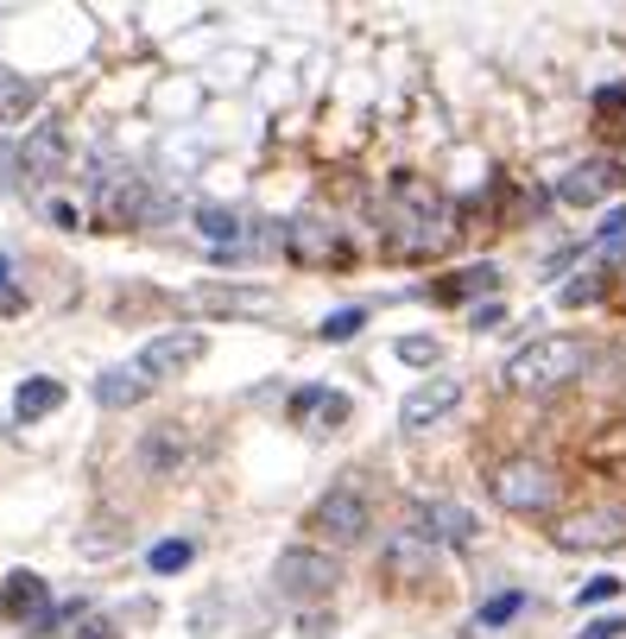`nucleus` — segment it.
<instances>
[{"instance_id":"f257e3e1","label":"nucleus","mask_w":626,"mask_h":639,"mask_svg":"<svg viewBox=\"0 0 626 639\" xmlns=\"http://www.w3.org/2000/svg\"><path fill=\"white\" fill-rule=\"evenodd\" d=\"M386 241H393V254H405V260L437 254V247L450 241V203H443L430 184H399L393 216H386Z\"/></svg>"},{"instance_id":"f03ea898","label":"nucleus","mask_w":626,"mask_h":639,"mask_svg":"<svg viewBox=\"0 0 626 639\" xmlns=\"http://www.w3.org/2000/svg\"><path fill=\"white\" fill-rule=\"evenodd\" d=\"M582 367H589V342H576V335H538V342H526L501 367V381L513 393H551V386H570Z\"/></svg>"},{"instance_id":"7ed1b4c3","label":"nucleus","mask_w":626,"mask_h":639,"mask_svg":"<svg viewBox=\"0 0 626 639\" xmlns=\"http://www.w3.org/2000/svg\"><path fill=\"white\" fill-rule=\"evenodd\" d=\"M336 576H342V563L329 558L323 544H292V551H278L273 563V588L285 602H298V608H317L336 595Z\"/></svg>"},{"instance_id":"20e7f679","label":"nucleus","mask_w":626,"mask_h":639,"mask_svg":"<svg viewBox=\"0 0 626 639\" xmlns=\"http://www.w3.org/2000/svg\"><path fill=\"white\" fill-rule=\"evenodd\" d=\"M310 526H317L323 544H361V538L374 532V500H367V487L336 482L323 500L310 507Z\"/></svg>"},{"instance_id":"39448f33","label":"nucleus","mask_w":626,"mask_h":639,"mask_svg":"<svg viewBox=\"0 0 626 639\" xmlns=\"http://www.w3.org/2000/svg\"><path fill=\"white\" fill-rule=\"evenodd\" d=\"M494 500L506 513H551L557 500V469L538 456H513L494 469Z\"/></svg>"},{"instance_id":"423d86ee","label":"nucleus","mask_w":626,"mask_h":639,"mask_svg":"<svg viewBox=\"0 0 626 639\" xmlns=\"http://www.w3.org/2000/svg\"><path fill=\"white\" fill-rule=\"evenodd\" d=\"M557 551H620L626 544V507H582L551 526Z\"/></svg>"},{"instance_id":"0eeeda50","label":"nucleus","mask_w":626,"mask_h":639,"mask_svg":"<svg viewBox=\"0 0 626 639\" xmlns=\"http://www.w3.org/2000/svg\"><path fill=\"white\" fill-rule=\"evenodd\" d=\"M202 349H209V342H202L197 330H172V335H152L146 349L127 361V367H133L146 386L152 381H177V374H190V367L202 361Z\"/></svg>"},{"instance_id":"6e6552de","label":"nucleus","mask_w":626,"mask_h":639,"mask_svg":"<svg viewBox=\"0 0 626 639\" xmlns=\"http://www.w3.org/2000/svg\"><path fill=\"white\" fill-rule=\"evenodd\" d=\"M411 538H425V544H475L481 519L462 500H411Z\"/></svg>"},{"instance_id":"1a4fd4ad","label":"nucleus","mask_w":626,"mask_h":639,"mask_svg":"<svg viewBox=\"0 0 626 639\" xmlns=\"http://www.w3.org/2000/svg\"><path fill=\"white\" fill-rule=\"evenodd\" d=\"M620 184H626V165H620V158H582V165H570V172L557 178V203L595 209L602 197H614Z\"/></svg>"},{"instance_id":"9d476101","label":"nucleus","mask_w":626,"mask_h":639,"mask_svg":"<svg viewBox=\"0 0 626 639\" xmlns=\"http://www.w3.org/2000/svg\"><path fill=\"white\" fill-rule=\"evenodd\" d=\"M455 406H462V381H455V374H430V381H418L399 399V425L405 431H430V425L450 418Z\"/></svg>"},{"instance_id":"9b49d317","label":"nucleus","mask_w":626,"mask_h":639,"mask_svg":"<svg viewBox=\"0 0 626 639\" xmlns=\"http://www.w3.org/2000/svg\"><path fill=\"white\" fill-rule=\"evenodd\" d=\"M0 620H13V627L51 620V583L39 570H7L0 576Z\"/></svg>"},{"instance_id":"f8f14e48","label":"nucleus","mask_w":626,"mask_h":639,"mask_svg":"<svg viewBox=\"0 0 626 639\" xmlns=\"http://www.w3.org/2000/svg\"><path fill=\"white\" fill-rule=\"evenodd\" d=\"M184 305L209 310V317H253V310H266L273 298H266L260 285H190V291H184Z\"/></svg>"},{"instance_id":"ddd939ff","label":"nucleus","mask_w":626,"mask_h":639,"mask_svg":"<svg viewBox=\"0 0 626 639\" xmlns=\"http://www.w3.org/2000/svg\"><path fill=\"white\" fill-rule=\"evenodd\" d=\"M349 393H329V386H304V393H292V418L298 425H310L317 437H329V431H342L349 425Z\"/></svg>"},{"instance_id":"4468645a","label":"nucleus","mask_w":626,"mask_h":639,"mask_svg":"<svg viewBox=\"0 0 626 639\" xmlns=\"http://www.w3.org/2000/svg\"><path fill=\"white\" fill-rule=\"evenodd\" d=\"M140 462H146L152 475H177V469L190 462V431H184L177 418H165V425H152V431L140 437Z\"/></svg>"},{"instance_id":"2eb2a0df","label":"nucleus","mask_w":626,"mask_h":639,"mask_svg":"<svg viewBox=\"0 0 626 639\" xmlns=\"http://www.w3.org/2000/svg\"><path fill=\"white\" fill-rule=\"evenodd\" d=\"M70 165V140H64V128H39L32 140L20 146V178H57Z\"/></svg>"},{"instance_id":"dca6fc26","label":"nucleus","mask_w":626,"mask_h":639,"mask_svg":"<svg viewBox=\"0 0 626 639\" xmlns=\"http://www.w3.org/2000/svg\"><path fill=\"white\" fill-rule=\"evenodd\" d=\"M57 406H64V381H51V374H32L13 386V425H39Z\"/></svg>"},{"instance_id":"f3484780","label":"nucleus","mask_w":626,"mask_h":639,"mask_svg":"<svg viewBox=\"0 0 626 639\" xmlns=\"http://www.w3.org/2000/svg\"><path fill=\"white\" fill-rule=\"evenodd\" d=\"M89 393H96V406H101V411H133L140 399H146V381H140V374H133V367L121 361V367H101Z\"/></svg>"},{"instance_id":"a211bd4d","label":"nucleus","mask_w":626,"mask_h":639,"mask_svg":"<svg viewBox=\"0 0 626 639\" xmlns=\"http://www.w3.org/2000/svg\"><path fill=\"white\" fill-rule=\"evenodd\" d=\"M39 108V82L25 77H0V128H20L25 114Z\"/></svg>"},{"instance_id":"6ab92c4d","label":"nucleus","mask_w":626,"mask_h":639,"mask_svg":"<svg viewBox=\"0 0 626 639\" xmlns=\"http://www.w3.org/2000/svg\"><path fill=\"white\" fill-rule=\"evenodd\" d=\"M190 563H197V544H190V538H158L146 551L152 576H177V570H190Z\"/></svg>"},{"instance_id":"aec40b11","label":"nucleus","mask_w":626,"mask_h":639,"mask_svg":"<svg viewBox=\"0 0 626 639\" xmlns=\"http://www.w3.org/2000/svg\"><path fill=\"white\" fill-rule=\"evenodd\" d=\"M513 614H526V588H501V595H487V602L475 608V627H481V634H501Z\"/></svg>"},{"instance_id":"412c9836","label":"nucleus","mask_w":626,"mask_h":639,"mask_svg":"<svg viewBox=\"0 0 626 639\" xmlns=\"http://www.w3.org/2000/svg\"><path fill=\"white\" fill-rule=\"evenodd\" d=\"M285 247L298 260H323L329 247H336V234H329L323 222H292V229H285Z\"/></svg>"},{"instance_id":"4be33fe9","label":"nucleus","mask_w":626,"mask_h":639,"mask_svg":"<svg viewBox=\"0 0 626 639\" xmlns=\"http://www.w3.org/2000/svg\"><path fill=\"white\" fill-rule=\"evenodd\" d=\"M361 330H367V310H361V305H342V310H329L323 323H317V342H354Z\"/></svg>"},{"instance_id":"5701e85b","label":"nucleus","mask_w":626,"mask_h":639,"mask_svg":"<svg viewBox=\"0 0 626 639\" xmlns=\"http://www.w3.org/2000/svg\"><path fill=\"white\" fill-rule=\"evenodd\" d=\"M197 234H209V241H216V254H228V247H234V234H241V222H234L228 209H197Z\"/></svg>"},{"instance_id":"b1692460","label":"nucleus","mask_w":626,"mask_h":639,"mask_svg":"<svg viewBox=\"0 0 626 639\" xmlns=\"http://www.w3.org/2000/svg\"><path fill=\"white\" fill-rule=\"evenodd\" d=\"M96 526H101V532H83V538H76V551H83V558H96V551H101V558H114V551L127 544L121 519H96Z\"/></svg>"},{"instance_id":"393cba45","label":"nucleus","mask_w":626,"mask_h":639,"mask_svg":"<svg viewBox=\"0 0 626 639\" xmlns=\"http://www.w3.org/2000/svg\"><path fill=\"white\" fill-rule=\"evenodd\" d=\"M494 285H501L494 266H469V273H455V279L443 285V298H475V291H494Z\"/></svg>"},{"instance_id":"a878e982","label":"nucleus","mask_w":626,"mask_h":639,"mask_svg":"<svg viewBox=\"0 0 626 639\" xmlns=\"http://www.w3.org/2000/svg\"><path fill=\"white\" fill-rule=\"evenodd\" d=\"M393 355H399L405 367H437L443 349H437V335H399V342H393Z\"/></svg>"},{"instance_id":"bb28decb","label":"nucleus","mask_w":626,"mask_h":639,"mask_svg":"<svg viewBox=\"0 0 626 639\" xmlns=\"http://www.w3.org/2000/svg\"><path fill=\"white\" fill-rule=\"evenodd\" d=\"M386 563H393V570H425V563H430V544H425V538H411V532H405V538H393Z\"/></svg>"},{"instance_id":"cd10ccee","label":"nucleus","mask_w":626,"mask_h":639,"mask_svg":"<svg viewBox=\"0 0 626 639\" xmlns=\"http://www.w3.org/2000/svg\"><path fill=\"white\" fill-rule=\"evenodd\" d=\"M298 634L329 639V634H336V614H329V608H298Z\"/></svg>"},{"instance_id":"c85d7f7f","label":"nucleus","mask_w":626,"mask_h":639,"mask_svg":"<svg viewBox=\"0 0 626 639\" xmlns=\"http://www.w3.org/2000/svg\"><path fill=\"white\" fill-rule=\"evenodd\" d=\"M614 595H620V576H595V583H582V608H595V602H614Z\"/></svg>"},{"instance_id":"c756f323","label":"nucleus","mask_w":626,"mask_h":639,"mask_svg":"<svg viewBox=\"0 0 626 639\" xmlns=\"http://www.w3.org/2000/svg\"><path fill=\"white\" fill-rule=\"evenodd\" d=\"M51 222H57V229H83V209H76L70 197H51Z\"/></svg>"},{"instance_id":"7c9ffc66","label":"nucleus","mask_w":626,"mask_h":639,"mask_svg":"<svg viewBox=\"0 0 626 639\" xmlns=\"http://www.w3.org/2000/svg\"><path fill=\"white\" fill-rule=\"evenodd\" d=\"M602 291V273H589V279H576V285H563V305H589Z\"/></svg>"},{"instance_id":"2f4dec72","label":"nucleus","mask_w":626,"mask_h":639,"mask_svg":"<svg viewBox=\"0 0 626 639\" xmlns=\"http://www.w3.org/2000/svg\"><path fill=\"white\" fill-rule=\"evenodd\" d=\"M76 639H121V627H114V620H101V614H89V620L76 627Z\"/></svg>"},{"instance_id":"473e14b6","label":"nucleus","mask_w":626,"mask_h":639,"mask_svg":"<svg viewBox=\"0 0 626 639\" xmlns=\"http://www.w3.org/2000/svg\"><path fill=\"white\" fill-rule=\"evenodd\" d=\"M620 634H626V620L620 614H607V620H595V627H582L576 639H620Z\"/></svg>"},{"instance_id":"72a5a7b5","label":"nucleus","mask_w":626,"mask_h":639,"mask_svg":"<svg viewBox=\"0 0 626 639\" xmlns=\"http://www.w3.org/2000/svg\"><path fill=\"white\" fill-rule=\"evenodd\" d=\"M501 317H506V305L487 298V305H475V330H501Z\"/></svg>"},{"instance_id":"f704fd0d","label":"nucleus","mask_w":626,"mask_h":639,"mask_svg":"<svg viewBox=\"0 0 626 639\" xmlns=\"http://www.w3.org/2000/svg\"><path fill=\"white\" fill-rule=\"evenodd\" d=\"M0 184H20V153L13 146H0Z\"/></svg>"},{"instance_id":"c9c22d12","label":"nucleus","mask_w":626,"mask_h":639,"mask_svg":"<svg viewBox=\"0 0 626 639\" xmlns=\"http://www.w3.org/2000/svg\"><path fill=\"white\" fill-rule=\"evenodd\" d=\"M7 285H13V260L0 254V291H7Z\"/></svg>"}]
</instances>
